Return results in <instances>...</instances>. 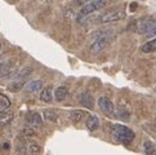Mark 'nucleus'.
<instances>
[{
	"label": "nucleus",
	"instance_id": "nucleus-1",
	"mask_svg": "<svg viewBox=\"0 0 156 155\" xmlns=\"http://www.w3.org/2000/svg\"><path fill=\"white\" fill-rule=\"evenodd\" d=\"M111 35H112V30L111 29H101L93 32L90 38V44H89V49L93 54L101 53L103 49L108 45Z\"/></svg>",
	"mask_w": 156,
	"mask_h": 155
},
{
	"label": "nucleus",
	"instance_id": "nucleus-2",
	"mask_svg": "<svg viewBox=\"0 0 156 155\" xmlns=\"http://www.w3.org/2000/svg\"><path fill=\"white\" fill-rule=\"evenodd\" d=\"M111 135L115 140H118L119 142L124 143V145H129V143L134 140V132L130 128H128L125 125L121 124H112L111 125Z\"/></svg>",
	"mask_w": 156,
	"mask_h": 155
},
{
	"label": "nucleus",
	"instance_id": "nucleus-3",
	"mask_svg": "<svg viewBox=\"0 0 156 155\" xmlns=\"http://www.w3.org/2000/svg\"><path fill=\"white\" fill-rule=\"evenodd\" d=\"M106 4H107V0H90L89 3L81 7L79 13H77V20L80 21L81 18L88 17V16H90L94 12H98V10H101L102 8L106 7Z\"/></svg>",
	"mask_w": 156,
	"mask_h": 155
},
{
	"label": "nucleus",
	"instance_id": "nucleus-4",
	"mask_svg": "<svg viewBox=\"0 0 156 155\" xmlns=\"http://www.w3.org/2000/svg\"><path fill=\"white\" fill-rule=\"evenodd\" d=\"M156 20L152 18H141V20H136L133 23L129 26V29L133 30L134 32L138 34H148L150 29L152 27V25L155 23Z\"/></svg>",
	"mask_w": 156,
	"mask_h": 155
},
{
	"label": "nucleus",
	"instance_id": "nucleus-5",
	"mask_svg": "<svg viewBox=\"0 0 156 155\" xmlns=\"http://www.w3.org/2000/svg\"><path fill=\"white\" fill-rule=\"evenodd\" d=\"M124 17H125L124 10H112V12H108V13L101 16V17H99V22H101V23H110V22L120 21Z\"/></svg>",
	"mask_w": 156,
	"mask_h": 155
},
{
	"label": "nucleus",
	"instance_id": "nucleus-6",
	"mask_svg": "<svg viewBox=\"0 0 156 155\" xmlns=\"http://www.w3.org/2000/svg\"><path fill=\"white\" fill-rule=\"evenodd\" d=\"M98 106L99 109L102 110V111L105 114H107V115H111V114H114V103L111 102V99L107 98V97H99L98 99Z\"/></svg>",
	"mask_w": 156,
	"mask_h": 155
},
{
	"label": "nucleus",
	"instance_id": "nucleus-7",
	"mask_svg": "<svg viewBox=\"0 0 156 155\" xmlns=\"http://www.w3.org/2000/svg\"><path fill=\"white\" fill-rule=\"evenodd\" d=\"M79 102L87 109H93L94 107V98L89 92H83L79 96Z\"/></svg>",
	"mask_w": 156,
	"mask_h": 155
},
{
	"label": "nucleus",
	"instance_id": "nucleus-8",
	"mask_svg": "<svg viewBox=\"0 0 156 155\" xmlns=\"http://www.w3.org/2000/svg\"><path fill=\"white\" fill-rule=\"evenodd\" d=\"M26 123L29 127H40L43 124V119L40 114L37 113H29L26 115Z\"/></svg>",
	"mask_w": 156,
	"mask_h": 155
},
{
	"label": "nucleus",
	"instance_id": "nucleus-9",
	"mask_svg": "<svg viewBox=\"0 0 156 155\" xmlns=\"http://www.w3.org/2000/svg\"><path fill=\"white\" fill-rule=\"evenodd\" d=\"M40 99L43 102H51L53 99V88L51 85H48L45 88H41L40 91Z\"/></svg>",
	"mask_w": 156,
	"mask_h": 155
},
{
	"label": "nucleus",
	"instance_id": "nucleus-10",
	"mask_svg": "<svg viewBox=\"0 0 156 155\" xmlns=\"http://www.w3.org/2000/svg\"><path fill=\"white\" fill-rule=\"evenodd\" d=\"M53 96L57 102H62L63 99H66V97L69 96V89L66 87H58V88H55Z\"/></svg>",
	"mask_w": 156,
	"mask_h": 155
},
{
	"label": "nucleus",
	"instance_id": "nucleus-11",
	"mask_svg": "<svg viewBox=\"0 0 156 155\" xmlns=\"http://www.w3.org/2000/svg\"><path fill=\"white\" fill-rule=\"evenodd\" d=\"M85 125L89 131H96L99 127V119L96 115H89L85 120Z\"/></svg>",
	"mask_w": 156,
	"mask_h": 155
},
{
	"label": "nucleus",
	"instance_id": "nucleus-12",
	"mask_svg": "<svg viewBox=\"0 0 156 155\" xmlns=\"http://www.w3.org/2000/svg\"><path fill=\"white\" fill-rule=\"evenodd\" d=\"M85 116V111L84 110H72V111L70 113V119L72 123H80V121L83 120V118Z\"/></svg>",
	"mask_w": 156,
	"mask_h": 155
},
{
	"label": "nucleus",
	"instance_id": "nucleus-13",
	"mask_svg": "<svg viewBox=\"0 0 156 155\" xmlns=\"http://www.w3.org/2000/svg\"><path fill=\"white\" fill-rule=\"evenodd\" d=\"M43 88V81L41 80H34V81H30L29 84L26 85V89L31 92V93H35V92H39L41 91Z\"/></svg>",
	"mask_w": 156,
	"mask_h": 155
},
{
	"label": "nucleus",
	"instance_id": "nucleus-14",
	"mask_svg": "<svg viewBox=\"0 0 156 155\" xmlns=\"http://www.w3.org/2000/svg\"><path fill=\"white\" fill-rule=\"evenodd\" d=\"M141 51L143 53H152L156 51V38L152 39V40H150L147 41L146 44H143L142 48H141Z\"/></svg>",
	"mask_w": 156,
	"mask_h": 155
},
{
	"label": "nucleus",
	"instance_id": "nucleus-15",
	"mask_svg": "<svg viewBox=\"0 0 156 155\" xmlns=\"http://www.w3.org/2000/svg\"><path fill=\"white\" fill-rule=\"evenodd\" d=\"M13 71V65L12 63H2L0 65V78L9 76Z\"/></svg>",
	"mask_w": 156,
	"mask_h": 155
},
{
	"label": "nucleus",
	"instance_id": "nucleus-16",
	"mask_svg": "<svg viewBox=\"0 0 156 155\" xmlns=\"http://www.w3.org/2000/svg\"><path fill=\"white\" fill-rule=\"evenodd\" d=\"M10 107V99L5 95H0V114L5 113Z\"/></svg>",
	"mask_w": 156,
	"mask_h": 155
},
{
	"label": "nucleus",
	"instance_id": "nucleus-17",
	"mask_svg": "<svg viewBox=\"0 0 156 155\" xmlns=\"http://www.w3.org/2000/svg\"><path fill=\"white\" fill-rule=\"evenodd\" d=\"M25 83H26V79H14L13 83L9 84V91H12V92L20 91L21 88L25 85Z\"/></svg>",
	"mask_w": 156,
	"mask_h": 155
},
{
	"label": "nucleus",
	"instance_id": "nucleus-18",
	"mask_svg": "<svg viewBox=\"0 0 156 155\" xmlns=\"http://www.w3.org/2000/svg\"><path fill=\"white\" fill-rule=\"evenodd\" d=\"M144 149V154L147 155H156V145L151 141H146L143 145Z\"/></svg>",
	"mask_w": 156,
	"mask_h": 155
},
{
	"label": "nucleus",
	"instance_id": "nucleus-19",
	"mask_svg": "<svg viewBox=\"0 0 156 155\" xmlns=\"http://www.w3.org/2000/svg\"><path fill=\"white\" fill-rule=\"evenodd\" d=\"M41 149L40 146L37 145L35 142H27V153L30 154H36V153H40Z\"/></svg>",
	"mask_w": 156,
	"mask_h": 155
},
{
	"label": "nucleus",
	"instance_id": "nucleus-20",
	"mask_svg": "<svg viewBox=\"0 0 156 155\" xmlns=\"http://www.w3.org/2000/svg\"><path fill=\"white\" fill-rule=\"evenodd\" d=\"M44 118L49 121H57V113L54 110H45L44 111Z\"/></svg>",
	"mask_w": 156,
	"mask_h": 155
},
{
	"label": "nucleus",
	"instance_id": "nucleus-21",
	"mask_svg": "<svg viewBox=\"0 0 156 155\" xmlns=\"http://www.w3.org/2000/svg\"><path fill=\"white\" fill-rule=\"evenodd\" d=\"M12 119H13V115L12 114H4V118H2L0 119V125H8L10 121H12Z\"/></svg>",
	"mask_w": 156,
	"mask_h": 155
},
{
	"label": "nucleus",
	"instance_id": "nucleus-22",
	"mask_svg": "<svg viewBox=\"0 0 156 155\" xmlns=\"http://www.w3.org/2000/svg\"><path fill=\"white\" fill-rule=\"evenodd\" d=\"M89 2H90V0H74L72 4H74V5H84V4L89 3Z\"/></svg>",
	"mask_w": 156,
	"mask_h": 155
},
{
	"label": "nucleus",
	"instance_id": "nucleus-23",
	"mask_svg": "<svg viewBox=\"0 0 156 155\" xmlns=\"http://www.w3.org/2000/svg\"><path fill=\"white\" fill-rule=\"evenodd\" d=\"M148 34H151V35H156V21H155V23L152 25V27H151V29H150Z\"/></svg>",
	"mask_w": 156,
	"mask_h": 155
},
{
	"label": "nucleus",
	"instance_id": "nucleus-24",
	"mask_svg": "<svg viewBox=\"0 0 156 155\" xmlns=\"http://www.w3.org/2000/svg\"><path fill=\"white\" fill-rule=\"evenodd\" d=\"M23 133H25V136H32V135H34V131L29 129V128H25L23 129Z\"/></svg>",
	"mask_w": 156,
	"mask_h": 155
},
{
	"label": "nucleus",
	"instance_id": "nucleus-25",
	"mask_svg": "<svg viewBox=\"0 0 156 155\" xmlns=\"http://www.w3.org/2000/svg\"><path fill=\"white\" fill-rule=\"evenodd\" d=\"M0 48H2V44H0Z\"/></svg>",
	"mask_w": 156,
	"mask_h": 155
}]
</instances>
